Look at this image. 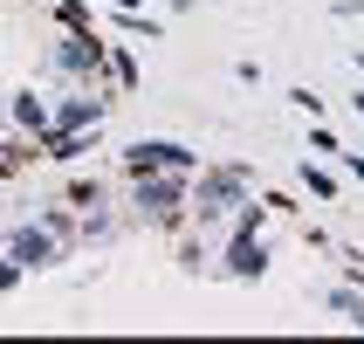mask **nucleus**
Returning <instances> with one entry per match:
<instances>
[{"label":"nucleus","instance_id":"6","mask_svg":"<svg viewBox=\"0 0 364 344\" xmlns=\"http://www.w3.org/2000/svg\"><path fill=\"white\" fill-rule=\"evenodd\" d=\"M220 276H234V283H262V276H268V241H262V234H227Z\"/></svg>","mask_w":364,"mask_h":344},{"label":"nucleus","instance_id":"3","mask_svg":"<svg viewBox=\"0 0 364 344\" xmlns=\"http://www.w3.org/2000/svg\"><path fill=\"white\" fill-rule=\"evenodd\" d=\"M103 62H110V41L90 35V28H62L55 35V69L69 83H103Z\"/></svg>","mask_w":364,"mask_h":344},{"label":"nucleus","instance_id":"12","mask_svg":"<svg viewBox=\"0 0 364 344\" xmlns=\"http://www.w3.org/2000/svg\"><path fill=\"white\" fill-rule=\"evenodd\" d=\"M69 207H76L82 221H90V214L103 207V179H69Z\"/></svg>","mask_w":364,"mask_h":344},{"label":"nucleus","instance_id":"9","mask_svg":"<svg viewBox=\"0 0 364 344\" xmlns=\"http://www.w3.org/2000/svg\"><path fill=\"white\" fill-rule=\"evenodd\" d=\"M323 303L337 310L350 330H364V283H337V289H323Z\"/></svg>","mask_w":364,"mask_h":344},{"label":"nucleus","instance_id":"16","mask_svg":"<svg viewBox=\"0 0 364 344\" xmlns=\"http://www.w3.org/2000/svg\"><path fill=\"white\" fill-rule=\"evenodd\" d=\"M55 14H62V28H90V0H62Z\"/></svg>","mask_w":364,"mask_h":344},{"label":"nucleus","instance_id":"20","mask_svg":"<svg viewBox=\"0 0 364 344\" xmlns=\"http://www.w3.org/2000/svg\"><path fill=\"white\" fill-rule=\"evenodd\" d=\"M14 165H21V152H14V145H0V179H7Z\"/></svg>","mask_w":364,"mask_h":344},{"label":"nucleus","instance_id":"13","mask_svg":"<svg viewBox=\"0 0 364 344\" xmlns=\"http://www.w3.org/2000/svg\"><path fill=\"white\" fill-rule=\"evenodd\" d=\"M296 179H303L316 200H337V172H323V165H309V159H303V165H296Z\"/></svg>","mask_w":364,"mask_h":344},{"label":"nucleus","instance_id":"10","mask_svg":"<svg viewBox=\"0 0 364 344\" xmlns=\"http://www.w3.org/2000/svg\"><path fill=\"white\" fill-rule=\"evenodd\" d=\"M110 28H117V35H138V41H165V28L144 14V7H110Z\"/></svg>","mask_w":364,"mask_h":344},{"label":"nucleus","instance_id":"21","mask_svg":"<svg viewBox=\"0 0 364 344\" xmlns=\"http://www.w3.org/2000/svg\"><path fill=\"white\" fill-rule=\"evenodd\" d=\"M350 110H358V118H364V97H350Z\"/></svg>","mask_w":364,"mask_h":344},{"label":"nucleus","instance_id":"17","mask_svg":"<svg viewBox=\"0 0 364 344\" xmlns=\"http://www.w3.org/2000/svg\"><path fill=\"white\" fill-rule=\"evenodd\" d=\"M289 103H296V110H303V118H323V97H316V90H309V83H303V90H289Z\"/></svg>","mask_w":364,"mask_h":344},{"label":"nucleus","instance_id":"7","mask_svg":"<svg viewBox=\"0 0 364 344\" xmlns=\"http://www.w3.org/2000/svg\"><path fill=\"white\" fill-rule=\"evenodd\" d=\"M103 103H110V97H97V90H69L62 103H48V131H97Z\"/></svg>","mask_w":364,"mask_h":344},{"label":"nucleus","instance_id":"2","mask_svg":"<svg viewBox=\"0 0 364 344\" xmlns=\"http://www.w3.org/2000/svg\"><path fill=\"white\" fill-rule=\"evenodd\" d=\"M193 200V172H131V207L151 227H179Z\"/></svg>","mask_w":364,"mask_h":344},{"label":"nucleus","instance_id":"11","mask_svg":"<svg viewBox=\"0 0 364 344\" xmlns=\"http://www.w3.org/2000/svg\"><path fill=\"white\" fill-rule=\"evenodd\" d=\"M103 83H110V90H138V62L124 56V48H110V62H103Z\"/></svg>","mask_w":364,"mask_h":344},{"label":"nucleus","instance_id":"1","mask_svg":"<svg viewBox=\"0 0 364 344\" xmlns=\"http://www.w3.org/2000/svg\"><path fill=\"white\" fill-rule=\"evenodd\" d=\"M255 193V172H247L241 159H220V165H200L193 172V200H186V214L200 227H213L220 214H234V207Z\"/></svg>","mask_w":364,"mask_h":344},{"label":"nucleus","instance_id":"14","mask_svg":"<svg viewBox=\"0 0 364 344\" xmlns=\"http://www.w3.org/2000/svg\"><path fill=\"white\" fill-rule=\"evenodd\" d=\"M309 152H323V159H337V152H344V145H337V131H323V124L309 118Z\"/></svg>","mask_w":364,"mask_h":344},{"label":"nucleus","instance_id":"8","mask_svg":"<svg viewBox=\"0 0 364 344\" xmlns=\"http://www.w3.org/2000/svg\"><path fill=\"white\" fill-rule=\"evenodd\" d=\"M7 118H14L35 145L48 138V97H35V90H14V97H7Z\"/></svg>","mask_w":364,"mask_h":344},{"label":"nucleus","instance_id":"4","mask_svg":"<svg viewBox=\"0 0 364 344\" xmlns=\"http://www.w3.org/2000/svg\"><path fill=\"white\" fill-rule=\"evenodd\" d=\"M124 159V172H200V152H193V145H179V138H131L117 152Z\"/></svg>","mask_w":364,"mask_h":344},{"label":"nucleus","instance_id":"19","mask_svg":"<svg viewBox=\"0 0 364 344\" xmlns=\"http://www.w3.org/2000/svg\"><path fill=\"white\" fill-rule=\"evenodd\" d=\"M337 159H344V172H350V179H364V152H337Z\"/></svg>","mask_w":364,"mask_h":344},{"label":"nucleus","instance_id":"18","mask_svg":"<svg viewBox=\"0 0 364 344\" xmlns=\"http://www.w3.org/2000/svg\"><path fill=\"white\" fill-rule=\"evenodd\" d=\"M14 289H21V262H14V255H0V296H14Z\"/></svg>","mask_w":364,"mask_h":344},{"label":"nucleus","instance_id":"22","mask_svg":"<svg viewBox=\"0 0 364 344\" xmlns=\"http://www.w3.org/2000/svg\"><path fill=\"white\" fill-rule=\"evenodd\" d=\"M358 69H364V56H358Z\"/></svg>","mask_w":364,"mask_h":344},{"label":"nucleus","instance_id":"15","mask_svg":"<svg viewBox=\"0 0 364 344\" xmlns=\"http://www.w3.org/2000/svg\"><path fill=\"white\" fill-rule=\"evenodd\" d=\"M41 227H48L55 241H69V234H76V214H62V207H48V214H41Z\"/></svg>","mask_w":364,"mask_h":344},{"label":"nucleus","instance_id":"5","mask_svg":"<svg viewBox=\"0 0 364 344\" xmlns=\"http://www.w3.org/2000/svg\"><path fill=\"white\" fill-rule=\"evenodd\" d=\"M7 255L21 262V276H41V269L62 262V241H55L41 221H28V227H14V234H7Z\"/></svg>","mask_w":364,"mask_h":344}]
</instances>
